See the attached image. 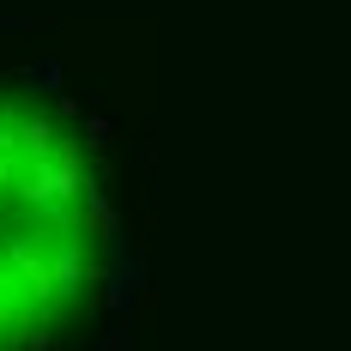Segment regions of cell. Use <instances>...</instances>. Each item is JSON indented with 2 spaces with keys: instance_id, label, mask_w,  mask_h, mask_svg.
Returning a JSON list of instances; mask_svg holds the SVG:
<instances>
[{
  "instance_id": "obj_1",
  "label": "cell",
  "mask_w": 351,
  "mask_h": 351,
  "mask_svg": "<svg viewBox=\"0 0 351 351\" xmlns=\"http://www.w3.org/2000/svg\"><path fill=\"white\" fill-rule=\"evenodd\" d=\"M115 248L73 104L0 79V351H104L121 315Z\"/></svg>"
}]
</instances>
